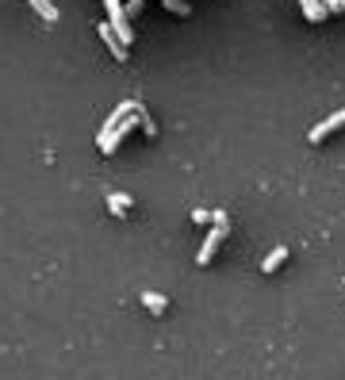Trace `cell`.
I'll use <instances>...</instances> for the list:
<instances>
[{"instance_id": "1", "label": "cell", "mask_w": 345, "mask_h": 380, "mask_svg": "<svg viewBox=\"0 0 345 380\" xmlns=\"http://www.w3.org/2000/svg\"><path fill=\"white\" fill-rule=\"evenodd\" d=\"M230 231V215L227 212H211V234L200 242V253H196V265H211V257L219 253L222 238H227Z\"/></svg>"}, {"instance_id": "2", "label": "cell", "mask_w": 345, "mask_h": 380, "mask_svg": "<svg viewBox=\"0 0 345 380\" xmlns=\"http://www.w3.org/2000/svg\"><path fill=\"white\" fill-rule=\"evenodd\" d=\"M134 127H138V116L131 112V116H127L123 123H115L112 131H104V135L96 138V147H100V154H115V150H119V142H123V138L131 135Z\"/></svg>"}, {"instance_id": "3", "label": "cell", "mask_w": 345, "mask_h": 380, "mask_svg": "<svg viewBox=\"0 0 345 380\" xmlns=\"http://www.w3.org/2000/svg\"><path fill=\"white\" fill-rule=\"evenodd\" d=\"M96 31H100V42H104V47L112 50V58H115V62H127V50H131V47H123V39L115 35V27H112V23H107V20H100V23H96Z\"/></svg>"}, {"instance_id": "4", "label": "cell", "mask_w": 345, "mask_h": 380, "mask_svg": "<svg viewBox=\"0 0 345 380\" xmlns=\"http://www.w3.org/2000/svg\"><path fill=\"white\" fill-rule=\"evenodd\" d=\"M337 127H345V107H337V112H330V116H326L322 123H315L307 138H311V142H322V138H330V135H334Z\"/></svg>"}, {"instance_id": "5", "label": "cell", "mask_w": 345, "mask_h": 380, "mask_svg": "<svg viewBox=\"0 0 345 380\" xmlns=\"http://www.w3.org/2000/svg\"><path fill=\"white\" fill-rule=\"evenodd\" d=\"M107 212H112L115 219H127V215H131V196L127 192H107Z\"/></svg>"}, {"instance_id": "6", "label": "cell", "mask_w": 345, "mask_h": 380, "mask_svg": "<svg viewBox=\"0 0 345 380\" xmlns=\"http://www.w3.org/2000/svg\"><path fill=\"white\" fill-rule=\"evenodd\" d=\"M288 257H292V253H288V246H272V250H268V257L261 262V273H277Z\"/></svg>"}, {"instance_id": "7", "label": "cell", "mask_w": 345, "mask_h": 380, "mask_svg": "<svg viewBox=\"0 0 345 380\" xmlns=\"http://www.w3.org/2000/svg\"><path fill=\"white\" fill-rule=\"evenodd\" d=\"M142 307L150 315H165V312H169V300H165L162 292H142Z\"/></svg>"}, {"instance_id": "8", "label": "cell", "mask_w": 345, "mask_h": 380, "mask_svg": "<svg viewBox=\"0 0 345 380\" xmlns=\"http://www.w3.org/2000/svg\"><path fill=\"white\" fill-rule=\"evenodd\" d=\"M299 8H303V16H307L311 23L326 20V4H322V0H299Z\"/></svg>"}, {"instance_id": "9", "label": "cell", "mask_w": 345, "mask_h": 380, "mask_svg": "<svg viewBox=\"0 0 345 380\" xmlns=\"http://www.w3.org/2000/svg\"><path fill=\"white\" fill-rule=\"evenodd\" d=\"M31 8H35V12H38V16H42L47 23H54V20H58V8L50 4V0H31Z\"/></svg>"}, {"instance_id": "10", "label": "cell", "mask_w": 345, "mask_h": 380, "mask_svg": "<svg viewBox=\"0 0 345 380\" xmlns=\"http://www.w3.org/2000/svg\"><path fill=\"white\" fill-rule=\"evenodd\" d=\"M134 116H138V127H142V131H146V138H153V135H157V127H153V119L146 116V107H142V104L134 107Z\"/></svg>"}, {"instance_id": "11", "label": "cell", "mask_w": 345, "mask_h": 380, "mask_svg": "<svg viewBox=\"0 0 345 380\" xmlns=\"http://www.w3.org/2000/svg\"><path fill=\"white\" fill-rule=\"evenodd\" d=\"M162 4L172 12V16H192V8H188V4H184V0H162Z\"/></svg>"}, {"instance_id": "12", "label": "cell", "mask_w": 345, "mask_h": 380, "mask_svg": "<svg viewBox=\"0 0 345 380\" xmlns=\"http://www.w3.org/2000/svg\"><path fill=\"white\" fill-rule=\"evenodd\" d=\"M142 4H146V0H127V4H123L127 20H134V16H138V12H142Z\"/></svg>"}, {"instance_id": "13", "label": "cell", "mask_w": 345, "mask_h": 380, "mask_svg": "<svg viewBox=\"0 0 345 380\" xmlns=\"http://www.w3.org/2000/svg\"><path fill=\"white\" fill-rule=\"evenodd\" d=\"M326 4V16H337V12H345V0H322Z\"/></svg>"}, {"instance_id": "14", "label": "cell", "mask_w": 345, "mask_h": 380, "mask_svg": "<svg viewBox=\"0 0 345 380\" xmlns=\"http://www.w3.org/2000/svg\"><path fill=\"white\" fill-rule=\"evenodd\" d=\"M192 223H211V212H203V207H196V212H192Z\"/></svg>"}]
</instances>
